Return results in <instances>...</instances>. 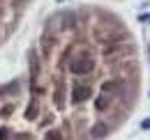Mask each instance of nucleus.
Instances as JSON below:
<instances>
[{
    "mask_svg": "<svg viewBox=\"0 0 150 140\" xmlns=\"http://www.w3.org/2000/svg\"><path fill=\"white\" fill-rule=\"evenodd\" d=\"M69 71H72V74H76V76L93 74V71H95V60L88 55V53H81V55H76L74 60L69 62Z\"/></svg>",
    "mask_w": 150,
    "mask_h": 140,
    "instance_id": "obj_1",
    "label": "nucleus"
},
{
    "mask_svg": "<svg viewBox=\"0 0 150 140\" xmlns=\"http://www.w3.org/2000/svg\"><path fill=\"white\" fill-rule=\"evenodd\" d=\"M93 97V90L88 88V85H76L72 90V104H83V101H88Z\"/></svg>",
    "mask_w": 150,
    "mask_h": 140,
    "instance_id": "obj_2",
    "label": "nucleus"
},
{
    "mask_svg": "<svg viewBox=\"0 0 150 140\" xmlns=\"http://www.w3.org/2000/svg\"><path fill=\"white\" fill-rule=\"evenodd\" d=\"M141 129H146V131L150 129V117H148V120H143V124H141Z\"/></svg>",
    "mask_w": 150,
    "mask_h": 140,
    "instance_id": "obj_3",
    "label": "nucleus"
}]
</instances>
